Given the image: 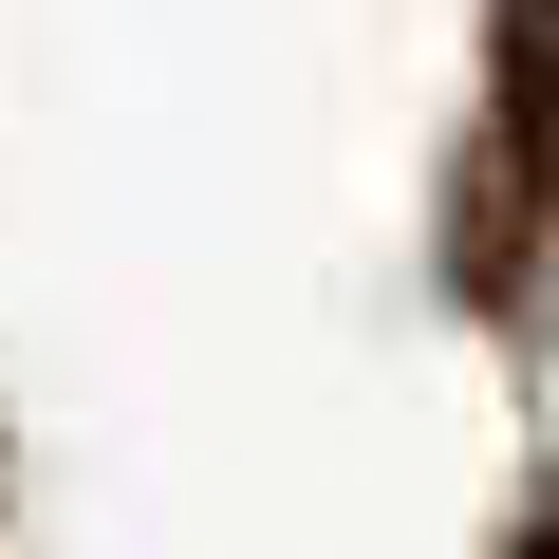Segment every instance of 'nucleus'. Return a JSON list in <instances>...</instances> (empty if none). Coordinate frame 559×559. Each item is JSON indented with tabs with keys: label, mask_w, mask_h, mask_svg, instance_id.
Instances as JSON below:
<instances>
[{
	"label": "nucleus",
	"mask_w": 559,
	"mask_h": 559,
	"mask_svg": "<svg viewBox=\"0 0 559 559\" xmlns=\"http://www.w3.org/2000/svg\"><path fill=\"white\" fill-rule=\"evenodd\" d=\"M503 168H522V205L559 224V0L503 20Z\"/></svg>",
	"instance_id": "f257e3e1"
},
{
	"label": "nucleus",
	"mask_w": 559,
	"mask_h": 559,
	"mask_svg": "<svg viewBox=\"0 0 559 559\" xmlns=\"http://www.w3.org/2000/svg\"><path fill=\"white\" fill-rule=\"evenodd\" d=\"M522 559H559V522H540V540H522Z\"/></svg>",
	"instance_id": "f03ea898"
}]
</instances>
